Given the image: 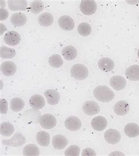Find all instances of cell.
Listing matches in <instances>:
<instances>
[{
  "label": "cell",
  "instance_id": "cell-16",
  "mask_svg": "<svg viewBox=\"0 0 139 156\" xmlns=\"http://www.w3.org/2000/svg\"><path fill=\"white\" fill-rule=\"evenodd\" d=\"M46 101L51 105H55L58 103L60 100V94L58 91L54 89H48L44 93Z\"/></svg>",
  "mask_w": 139,
  "mask_h": 156
},
{
  "label": "cell",
  "instance_id": "cell-20",
  "mask_svg": "<svg viewBox=\"0 0 139 156\" xmlns=\"http://www.w3.org/2000/svg\"><path fill=\"white\" fill-rule=\"evenodd\" d=\"M8 5L12 11H23L27 7L28 3L25 0H8Z\"/></svg>",
  "mask_w": 139,
  "mask_h": 156
},
{
  "label": "cell",
  "instance_id": "cell-35",
  "mask_svg": "<svg viewBox=\"0 0 139 156\" xmlns=\"http://www.w3.org/2000/svg\"><path fill=\"white\" fill-rule=\"evenodd\" d=\"M82 156H96V153L92 148H86L84 149L82 153Z\"/></svg>",
  "mask_w": 139,
  "mask_h": 156
},
{
  "label": "cell",
  "instance_id": "cell-32",
  "mask_svg": "<svg viewBox=\"0 0 139 156\" xmlns=\"http://www.w3.org/2000/svg\"><path fill=\"white\" fill-rule=\"evenodd\" d=\"M44 9V5L41 1H34L30 4L31 11L34 14H38Z\"/></svg>",
  "mask_w": 139,
  "mask_h": 156
},
{
  "label": "cell",
  "instance_id": "cell-30",
  "mask_svg": "<svg viewBox=\"0 0 139 156\" xmlns=\"http://www.w3.org/2000/svg\"><path fill=\"white\" fill-rule=\"evenodd\" d=\"M49 63L50 66L54 68H59L63 64L62 57L59 55L54 54L51 55L49 58Z\"/></svg>",
  "mask_w": 139,
  "mask_h": 156
},
{
  "label": "cell",
  "instance_id": "cell-28",
  "mask_svg": "<svg viewBox=\"0 0 139 156\" xmlns=\"http://www.w3.org/2000/svg\"><path fill=\"white\" fill-rule=\"evenodd\" d=\"M10 108L14 112H18L23 109L25 103L23 100L20 98H14L10 101Z\"/></svg>",
  "mask_w": 139,
  "mask_h": 156
},
{
  "label": "cell",
  "instance_id": "cell-3",
  "mask_svg": "<svg viewBox=\"0 0 139 156\" xmlns=\"http://www.w3.org/2000/svg\"><path fill=\"white\" fill-rule=\"evenodd\" d=\"M38 122L42 128L48 130L53 129L56 125L57 121L54 115L46 113L39 117Z\"/></svg>",
  "mask_w": 139,
  "mask_h": 156
},
{
  "label": "cell",
  "instance_id": "cell-17",
  "mask_svg": "<svg viewBox=\"0 0 139 156\" xmlns=\"http://www.w3.org/2000/svg\"><path fill=\"white\" fill-rule=\"evenodd\" d=\"M52 146L56 150H63L65 148L68 144V141L66 137L63 135H55L52 140Z\"/></svg>",
  "mask_w": 139,
  "mask_h": 156
},
{
  "label": "cell",
  "instance_id": "cell-36",
  "mask_svg": "<svg viewBox=\"0 0 139 156\" xmlns=\"http://www.w3.org/2000/svg\"><path fill=\"white\" fill-rule=\"evenodd\" d=\"M9 16L8 11L4 8L0 9V20L3 21L6 20Z\"/></svg>",
  "mask_w": 139,
  "mask_h": 156
},
{
  "label": "cell",
  "instance_id": "cell-7",
  "mask_svg": "<svg viewBox=\"0 0 139 156\" xmlns=\"http://www.w3.org/2000/svg\"><path fill=\"white\" fill-rule=\"evenodd\" d=\"M104 138L109 144L114 145L117 144L120 141L121 135L116 129H110L105 132Z\"/></svg>",
  "mask_w": 139,
  "mask_h": 156
},
{
  "label": "cell",
  "instance_id": "cell-1",
  "mask_svg": "<svg viewBox=\"0 0 139 156\" xmlns=\"http://www.w3.org/2000/svg\"><path fill=\"white\" fill-rule=\"evenodd\" d=\"M94 98L102 102L112 101L115 97V94L108 86L100 85L96 87L93 90Z\"/></svg>",
  "mask_w": 139,
  "mask_h": 156
},
{
  "label": "cell",
  "instance_id": "cell-38",
  "mask_svg": "<svg viewBox=\"0 0 139 156\" xmlns=\"http://www.w3.org/2000/svg\"></svg>",
  "mask_w": 139,
  "mask_h": 156
},
{
  "label": "cell",
  "instance_id": "cell-4",
  "mask_svg": "<svg viewBox=\"0 0 139 156\" xmlns=\"http://www.w3.org/2000/svg\"><path fill=\"white\" fill-rule=\"evenodd\" d=\"M81 12L86 16H91L97 10V4L93 0H82L80 4Z\"/></svg>",
  "mask_w": 139,
  "mask_h": 156
},
{
  "label": "cell",
  "instance_id": "cell-15",
  "mask_svg": "<svg viewBox=\"0 0 139 156\" xmlns=\"http://www.w3.org/2000/svg\"><path fill=\"white\" fill-rule=\"evenodd\" d=\"M91 125L94 130L101 132L106 128L108 121L103 116H96L92 120Z\"/></svg>",
  "mask_w": 139,
  "mask_h": 156
},
{
  "label": "cell",
  "instance_id": "cell-10",
  "mask_svg": "<svg viewBox=\"0 0 139 156\" xmlns=\"http://www.w3.org/2000/svg\"><path fill=\"white\" fill-rule=\"evenodd\" d=\"M58 24L61 29L67 31L73 30L75 27V22L69 16H61L58 20Z\"/></svg>",
  "mask_w": 139,
  "mask_h": 156
},
{
  "label": "cell",
  "instance_id": "cell-37",
  "mask_svg": "<svg viewBox=\"0 0 139 156\" xmlns=\"http://www.w3.org/2000/svg\"><path fill=\"white\" fill-rule=\"evenodd\" d=\"M137 56H138V57L139 58V49L138 50V52H137Z\"/></svg>",
  "mask_w": 139,
  "mask_h": 156
},
{
  "label": "cell",
  "instance_id": "cell-34",
  "mask_svg": "<svg viewBox=\"0 0 139 156\" xmlns=\"http://www.w3.org/2000/svg\"><path fill=\"white\" fill-rule=\"evenodd\" d=\"M8 105L7 101L4 99H0V112L1 114H6L8 111Z\"/></svg>",
  "mask_w": 139,
  "mask_h": 156
},
{
  "label": "cell",
  "instance_id": "cell-25",
  "mask_svg": "<svg viewBox=\"0 0 139 156\" xmlns=\"http://www.w3.org/2000/svg\"><path fill=\"white\" fill-rule=\"evenodd\" d=\"M36 140L40 146L46 147L50 144V135L45 131H40L36 135Z\"/></svg>",
  "mask_w": 139,
  "mask_h": 156
},
{
  "label": "cell",
  "instance_id": "cell-29",
  "mask_svg": "<svg viewBox=\"0 0 139 156\" xmlns=\"http://www.w3.org/2000/svg\"><path fill=\"white\" fill-rule=\"evenodd\" d=\"M16 55V51L11 48L2 46L0 48V56L2 59H12Z\"/></svg>",
  "mask_w": 139,
  "mask_h": 156
},
{
  "label": "cell",
  "instance_id": "cell-26",
  "mask_svg": "<svg viewBox=\"0 0 139 156\" xmlns=\"http://www.w3.org/2000/svg\"><path fill=\"white\" fill-rule=\"evenodd\" d=\"M15 131L14 126L9 122H3L0 125V133L2 136L9 137Z\"/></svg>",
  "mask_w": 139,
  "mask_h": 156
},
{
  "label": "cell",
  "instance_id": "cell-8",
  "mask_svg": "<svg viewBox=\"0 0 139 156\" xmlns=\"http://www.w3.org/2000/svg\"><path fill=\"white\" fill-rule=\"evenodd\" d=\"M126 80L122 76H113L110 79V85L113 89L117 91L124 89L126 86Z\"/></svg>",
  "mask_w": 139,
  "mask_h": 156
},
{
  "label": "cell",
  "instance_id": "cell-24",
  "mask_svg": "<svg viewBox=\"0 0 139 156\" xmlns=\"http://www.w3.org/2000/svg\"><path fill=\"white\" fill-rule=\"evenodd\" d=\"M124 133L129 137L134 138L139 136V126L134 123H130L126 125Z\"/></svg>",
  "mask_w": 139,
  "mask_h": 156
},
{
  "label": "cell",
  "instance_id": "cell-31",
  "mask_svg": "<svg viewBox=\"0 0 139 156\" xmlns=\"http://www.w3.org/2000/svg\"><path fill=\"white\" fill-rule=\"evenodd\" d=\"M77 31L80 35L83 37H87L92 32V27L89 23H82L77 27Z\"/></svg>",
  "mask_w": 139,
  "mask_h": 156
},
{
  "label": "cell",
  "instance_id": "cell-19",
  "mask_svg": "<svg viewBox=\"0 0 139 156\" xmlns=\"http://www.w3.org/2000/svg\"><path fill=\"white\" fill-rule=\"evenodd\" d=\"M98 66L101 70L103 72H110L114 69L115 63L109 58L104 57L101 58L98 62Z\"/></svg>",
  "mask_w": 139,
  "mask_h": 156
},
{
  "label": "cell",
  "instance_id": "cell-6",
  "mask_svg": "<svg viewBox=\"0 0 139 156\" xmlns=\"http://www.w3.org/2000/svg\"><path fill=\"white\" fill-rule=\"evenodd\" d=\"M84 113L87 116H93L100 112V107L99 105L93 101H85L82 106Z\"/></svg>",
  "mask_w": 139,
  "mask_h": 156
},
{
  "label": "cell",
  "instance_id": "cell-21",
  "mask_svg": "<svg viewBox=\"0 0 139 156\" xmlns=\"http://www.w3.org/2000/svg\"><path fill=\"white\" fill-rule=\"evenodd\" d=\"M126 76L131 81L139 80V65H134L129 66L125 72Z\"/></svg>",
  "mask_w": 139,
  "mask_h": 156
},
{
  "label": "cell",
  "instance_id": "cell-2",
  "mask_svg": "<svg viewBox=\"0 0 139 156\" xmlns=\"http://www.w3.org/2000/svg\"><path fill=\"white\" fill-rule=\"evenodd\" d=\"M70 74L75 79L83 80L87 78L89 75V70L85 65L77 63L72 66L70 69Z\"/></svg>",
  "mask_w": 139,
  "mask_h": 156
},
{
  "label": "cell",
  "instance_id": "cell-5",
  "mask_svg": "<svg viewBox=\"0 0 139 156\" xmlns=\"http://www.w3.org/2000/svg\"><path fill=\"white\" fill-rule=\"evenodd\" d=\"M26 142V139L21 133H16L12 138L9 140H4L2 144L7 146L11 147H19L24 144Z\"/></svg>",
  "mask_w": 139,
  "mask_h": 156
},
{
  "label": "cell",
  "instance_id": "cell-23",
  "mask_svg": "<svg viewBox=\"0 0 139 156\" xmlns=\"http://www.w3.org/2000/svg\"><path fill=\"white\" fill-rule=\"evenodd\" d=\"M38 20L41 26L48 27L54 23V16L49 12H43L39 15Z\"/></svg>",
  "mask_w": 139,
  "mask_h": 156
},
{
  "label": "cell",
  "instance_id": "cell-33",
  "mask_svg": "<svg viewBox=\"0 0 139 156\" xmlns=\"http://www.w3.org/2000/svg\"><path fill=\"white\" fill-rule=\"evenodd\" d=\"M80 148L77 145H72L67 148L65 151V156H79Z\"/></svg>",
  "mask_w": 139,
  "mask_h": 156
},
{
  "label": "cell",
  "instance_id": "cell-12",
  "mask_svg": "<svg viewBox=\"0 0 139 156\" xmlns=\"http://www.w3.org/2000/svg\"><path fill=\"white\" fill-rule=\"evenodd\" d=\"M1 72L6 76H12L16 73V66L12 61H5L1 65Z\"/></svg>",
  "mask_w": 139,
  "mask_h": 156
},
{
  "label": "cell",
  "instance_id": "cell-9",
  "mask_svg": "<svg viewBox=\"0 0 139 156\" xmlns=\"http://www.w3.org/2000/svg\"><path fill=\"white\" fill-rule=\"evenodd\" d=\"M4 40L5 44L8 45L16 46L20 42L21 36L17 32L9 31L4 35Z\"/></svg>",
  "mask_w": 139,
  "mask_h": 156
},
{
  "label": "cell",
  "instance_id": "cell-18",
  "mask_svg": "<svg viewBox=\"0 0 139 156\" xmlns=\"http://www.w3.org/2000/svg\"><path fill=\"white\" fill-rule=\"evenodd\" d=\"M10 21L14 26L20 27L23 26L27 23V18L23 13L16 12L11 16Z\"/></svg>",
  "mask_w": 139,
  "mask_h": 156
},
{
  "label": "cell",
  "instance_id": "cell-14",
  "mask_svg": "<svg viewBox=\"0 0 139 156\" xmlns=\"http://www.w3.org/2000/svg\"><path fill=\"white\" fill-rule=\"evenodd\" d=\"M130 110V105L127 101H117L114 106V112L119 116H124Z\"/></svg>",
  "mask_w": 139,
  "mask_h": 156
},
{
  "label": "cell",
  "instance_id": "cell-22",
  "mask_svg": "<svg viewBox=\"0 0 139 156\" xmlns=\"http://www.w3.org/2000/svg\"><path fill=\"white\" fill-rule=\"evenodd\" d=\"M62 55L64 59L67 61H72L75 59L77 55V49L72 45L65 47L62 50Z\"/></svg>",
  "mask_w": 139,
  "mask_h": 156
},
{
  "label": "cell",
  "instance_id": "cell-27",
  "mask_svg": "<svg viewBox=\"0 0 139 156\" xmlns=\"http://www.w3.org/2000/svg\"><path fill=\"white\" fill-rule=\"evenodd\" d=\"M23 153L25 156H38L40 154V150L37 146L30 144L24 147Z\"/></svg>",
  "mask_w": 139,
  "mask_h": 156
},
{
  "label": "cell",
  "instance_id": "cell-13",
  "mask_svg": "<svg viewBox=\"0 0 139 156\" xmlns=\"http://www.w3.org/2000/svg\"><path fill=\"white\" fill-rule=\"evenodd\" d=\"M29 102L31 108L36 110L41 109L45 106V101L44 98L38 94L32 96L30 99Z\"/></svg>",
  "mask_w": 139,
  "mask_h": 156
},
{
  "label": "cell",
  "instance_id": "cell-11",
  "mask_svg": "<svg viewBox=\"0 0 139 156\" xmlns=\"http://www.w3.org/2000/svg\"><path fill=\"white\" fill-rule=\"evenodd\" d=\"M65 125L70 131L75 132L79 130L82 127V122L77 117L72 116L68 117L65 121Z\"/></svg>",
  "mask_w": 139,
  "mask_h": 156
}]
</instances>
